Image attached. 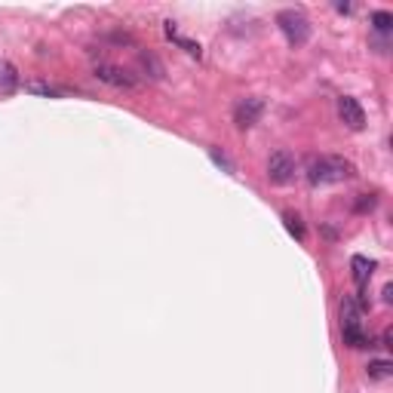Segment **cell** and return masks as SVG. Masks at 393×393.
<instances>
[{
	"mask_svg": "<svg viewBox=\"0 0 393 393\" xmlns=\"http://www.w3.org/2000/svg\"><path fill=\"white\" fill-rule=\"evenodd\" d=\"M353 175V163L344 157H313L307 166V181L311 184H335Z\"/></svg>",
	"mask_w": 393,
	"mask_h": 393,
	"instance_id": "6da1fadb",
	"label": "cell"
},
{
	"mask_svg": "<svg viewBox=\"0 0 393 393\" xmlns=\"http://www.w3.org/2000/svg\"><path fill=\"white\" fill-rule=\"evenodd\" d=\"M276 28L283 31V37L292 46H304L307 37H311V25H307V19L298 10H283L276 15Z\"/></svg>",
	"mask_w": 393,
	"mask_h": 393,
	"instance_id": "7a4b0ae2",
	"label": "cell"
},
{
	"mask_svg": "<svg viewBox=\"0 0 393 393\" xmlns=\"http://www.w3.org/2000/svg\"><path fill=\"white\" fill-rule=\"evenodd\" d=\"M341 332H344V344H350V348H366V344H372L363 329H341Z\"/></svg>",
	"mask_w": 393,
	"mask_h": 393,
	"instance_id": "8fae6325",
	"label": "cell"
},
{
	"mask_svg": "<svg viewBox=\"0 0 393 393\" xmlns=\"http://www.w3.org/2000/svg\"><path fill=\"white\" fill-rule=\"evenodd\" d=\"M283 221H286V230L295 237V240H304V225H302V218H298V215L286 212V215H283Z\"/></svg>",
	"mask_w": 393,
	"mask_h": 393,
	"instance_id": "7c38bea8",
	"label": "cell"
},
{
	"mask_svg": "<svg viewBox=\"0 0 393 393\" xmlns=\"http://www.w3.org/2000/svg\"><path fill=\"white\" fill-rule=\"evenodd\" d=\"M366 372H369V378L372 381H387L393 375V366L387 363V359H372V363L366 366Z\"/></svg>",
	"mask_w": 393,
	"mask_h": 393,
	"instance_id": "30bf717a",
	"label": "cell"
},
{
	"mask_svg": "<svg viewBox=\"0 0 393 393\" xmlns=\"http://www.w3.org/2000/svg\"><path fill=\"white\" fill-rule=\"evenodd\" d=\"M96 77L107 87H117V89H133L135 87V77L129 71H123L117 65H107V61H98L96 65Z\"/></svg>",
	"mask_w": 393,
	"mask_h": 393,
	"instance_id": "277c9868",
	"label": "cell"
},
{
	"mask_svg": "<svg viewBox=\"0 0 393 393\" xmlns=\"http://www.w3.org/2000/svg\"><path fill=\"white\" fill-rule=\"evenodd\" d=\"M350 271H353V283H357L359 289H366L369 280H372L375 261H369L366 255H353V258H350Z\"/></svg>",
	"mask_w": 393,
	"mask_h": 393,
	"instance_id": "52a82bcc",
	"label": "cell"
},
{
	"mask_svg": "<svg viewBox=\"0 0 393 393\" xmlns=\"http://www.w3.org/2000/svg\"><path fill=\"white\" fill-rule=\"evenodd\" d=\"M19 89V71L13 61H0V96H13Z\"/></svg>",
	"mask_w": 393,
	"mask_h": 393,
	"instance_id": "9c48e42d",
	"label": "cell"
},
{
	"mask_svg": "<svg viewBox=\"0 0 393 393\" xmlns=\"http://www.w3.org/2000/svg\"><path fill=\"white\" fill-rule=\"evenodd\" d=\"M261 114H265L261 98H243V102H237V107H234V123L240 129H249L261 120Z\"/></svg>",
	"mask_w": 393,
	"mask_h": 393,
	"instance_id": "8992f818",
	"label": "cell"
},
{
	"mask_svg": "<svg viewBox=\"0 0 393 393\" xmlns=\"http://www.w3.org/2000/svg\"><path fill=\"white\" fill-rule=\"evenodd\" d=\"M267 179L274 184H289L295 179V157L289 151H274L267 160Z\"/></svg>",
	"mask_w": 393,
	"mask_h": 393,
	"instance_id": "3957f363",
	"label": "cell"
},
{
	"mask_svg": "<svg viewBox=\"0 0 393 393\" xmlns=\"http://www.w3.org/2000/svg\"><path fill=\"white\" fill-rule=\"evenodd\" d=\"M25 89H28V92H37V96H46V98H56V96H61V92H59L56 87H50V83H40V80H31V83H25Z\"/></svg>",
	"mask_w": 393,
	"mask_h": 393,
	"instance_id": "4fadbf2b",
	"label": "cell"
},
{
	"mask_svg": "<svg viewBox=\"0 0 393 393\" xmlns=\"http://www.w3.org/2000/svg\"><path fill=\"white\" fill-rule=\"evenodd\" d=\"M338 117H341V123L348 129H353V133H359V129L366 126V114H363V107H359L357 98H350V96H341L338 98Z\"/></svg>",
	"mask_w": 393,
	"mask_h": 393,
	"instance_id": "5b68a950",
	"label": "cell"
},
{
	"mask_svg": "<svg viewBox=\"0 0 393 393\" xmlns=\"http://www.w3.org/2000/svg\"><path fill=\"white\" fill-rule=\"evenodd\" d=\"M363 304H357V298H344L341 302V329H363Z\"/></svg>",
	"mask_w": 393,
	"mask_h": 393,
	"instance_id": "ba28073f",
	"label": "cell"
},
{
	"mask_svg": "<svg viewBox=\"0 0 393 393\" xmlns=\"http://www.w3.org/2000/svg\"><path fill=\"white\" fill-rule=\"evenodd\" d=\"M372 25H375V31H381V34H387V31L393 28V15H390V13H384V10L372 13Z\"/></svg>",
	"mask_w": 393,
	"mask_h": 393,
	"instance_id": "5bb4252c",
	"label": "cell"
}]
</instances>
